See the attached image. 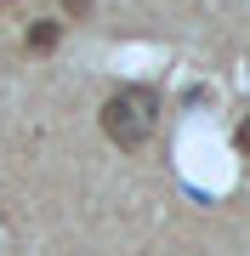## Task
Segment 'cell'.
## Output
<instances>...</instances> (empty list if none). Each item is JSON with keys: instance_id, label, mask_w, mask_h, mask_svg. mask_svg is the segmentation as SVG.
Listing matches in <instances>:
<instances>
[{"instance_id": "6da1fadb", "label": "cell", "mask_w": 250, "mask_h": 256, "mask_svg": "<svg viewBox=\"0 0 250 256\" xmlns=\"http://www.w3.org/2000/svg\"><path fill=\"white\" fill-rule=\"evenodd\" d=\"M154 120H159V92L154 86H125L102 102V137L114 148H142L154 137Z\"/></svg>"}, {"instance_id": "3957f363", "label": "cell", "mask_w": 250, "mask_h": 256, "mask_svg": "<svg viewBox=\"0 0 250 256\" xmlns=\"http://www.w3.org/2000/svg\"><path fill=\"white\" fill-rule=\"evenodd\" d=\"M91 6H97V0H63V12H68V18H85Z\"/></svg>"}, {"instance_id": "277c9868", "label": "cell", "mask_w": 250, "mask_h": 256, "mask_svg": "<svg viewBox=\"0 0 250 256\" xmlns=\"http://www.w3.org/2000/svg\"><path fill=\"white\" fill-rule=\"evenodd\" d=\"M233 142H239V154H250V114H245V126L233 131Z\"/></svg>"}, {"instance_id": "7a4b0ae2", "label": "cell", "mask_w": 250, "mask_h": 256, "mask_svg": "<svg viewBox=\"0 0 250 256\" xmlns=\"http://www.w3.org/2000/svg\"><path fill=\"white\" fill-rule=\"evenodd\" d=\"M57 34H63L57 23H34V28H28V46H34V52H51V46H57Z\"/></svg>"}]
</instances>
